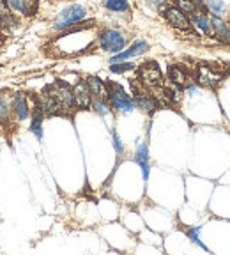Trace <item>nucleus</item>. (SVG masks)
I'll use <instances>...</instances> for the list:
<instances>
[{"label": "nucleus", "instance_id": "1", "mask_svg": "<svg viewBox=\"0 0 230 255\" xmlns=\"http://www.w3.org/2000/svg\"><path fill=\"white\" fill-rule=\"evenodd\" d=\"M108 103H110V107L114 110L120 112V114H129L136 107L135 100L129 98L126 94V91L119 84H114V82H108Z\"/></svg>", "mask_w": 230, "mask_h": 255}, {"label": "nucleus", "instance_id": "2", "mask_svg": "<svg viewBox=\"0 0 230 255\" xmlns=\"http://www.w3.org/2000/svg\"><path fill=\"white\" fill-rule=\"evenodd\" d=\"M87 18V9L84 5H69V7L62 9L59 12V18H57L55 25H53V30H64V28L76 25L80 21H84Z\"/></svg>", "mask_w": 230, "mask_h": 255}, {"label": "nucleus", "instance_id": "3", "mask_svg": "<svg viewBox=\"0 0 230 255\" xmlns=\"http://www.w3.org/2000/svg\"><path fill=\"white\" fill-rule=\"evenodd\" d=\"M100 46L103 48L105 52H110V53H119L124 50L126 46V37L117 30H103L100 34Z\"/></svg>", "mask_w": 230, "mask_h": 255}, {"label": "nucleus", "instance_id": "4", "mask_svg": "<svg viewBox=\"0 0 230 255\" xmlns=\"http://www.w3.org/2000/svg\"><path fill=\"white\" fill-rule=\"evenodd\" d=\"M48 91L52 92L53 96L57 98V101L60 103L64 112H69L73 107H75V98H73V89L69 87L68 84H64V82H55L52 87H46Z\"/></svg>", "mask_w": 230, "mask_h": 255}, {"label": "nucleus", "instance_id": "5", "mask_svg": "<svg viewBox=\"0 0 230 255\" xmlns=\"http://www.w3.org/2000/svg\"><path fill=\"white\" fill-rule=\"evenodd\" d=\"M140 82L147 87H159L163 82L161 69L156 62H145L143 66H140L138 69Z\"/></svg>", "mask_w": 230, "mask_h": 255}, {"label": "nucleus", "instance_id": "6", "mask_svg": "<svg viewBox=\"0 0 230 255\" xmlns=\"http://www.w3.org/2000/svg\"><path fill=\"white\" fill-rule=\"evenodd\" d=\"M222 80H223V73L216 71V69L211 68V66L202 64V66H199V69H197V82H199V85H202V87L216 89Z\"/></svg>", "mask_w": 230, "mask_h": 255}, {"label": "nucleus", "instance_id": "7", "mask_svg": "<svg viewBox=\"0 0 230 255\" xmlns=\"http://www.w3.org/2000/svg\"><path fill=\"white\" fill-rule=\"evenodd\" d=\"M165 20L172 25L174 28L181 32H190L191 30V20L188 18L186 12H183L179 7H167L163 11Z\"/></svg>", "mask_w": 230, "mask_h": 255}, {"label": "nucleus", "instance_id": "8", "mask_svg": "<svg viewBox=\"0 0 230 255\" xmlns=\"http://www.w3.org/2000/svg\"><path fill=\"white\" fill-rule=\"evenodd\" d=\"M37 107L41 108V112L44 114V117H53V116H62L64 110L60 107V103L57 101V98L52 94V92L44 89L43 96H41L39 100H37Z\"/></svg>", "mask_w": 230, "mask_h": 255}, {"label": "nucleus", "instance_id": "9", "mask_svg": "<svg viewBox=\"0 0 230 255\" xmlns=\"http://www.w3.org/2000/svg\"><path fill=\"white\" fill-rule=\"evenodd\" d=\"M73 98H75V107L76 108H89L92 105V96L91 89H89L87 80H80L78 84L73 87Z\"/></svg>", "mask_w": 230, "mask_h": 255}, {"label": "nucleus", "instance_id": "10", "mask_svg": "<svg viewBox=\"0 0 230 255\" xmlns=\"http://www.w3.org/2000/svg\"><path fill=\"white\" fill-rule=\"evenodd\" d=\"M147 50H149V44H147L145 41H135L133 46H129L127 50H124V52H119L115 57H112L110 64L126 62V60L133 59V57H138V55H142V53H145Z\"/></svg>", "mask_w": 230, "mask_h": 255}, {"label": "nucleus", "instance_id": "11", "mask_svg": "<svg viewBox=\"0 0 230 255\" xmlns=\"http://www.w3.org/2000/svg\"><path fill=\"white\" fill-rule=\"evenodd\" d=\"M133 87V92H135V105L140 108V110H143V112H147V114H152L154 112V108H156V100L152 98V96H149V94H145V92L142 91L140 87H136L135 84L131 85Z\"/></svg>", "mask_w": 230, "mask_h": 255}, {"label": "nucleus", "instance_id": "12", "mask_svg": "<svg viewBox=\"0 0 230 255\" xmlns=\"http://www.w3.org/2000/svg\"><path fill=\"white\" fill-rule=\"evenodd\" d=\"M11 114H14V117L18 121H25L30 116V108H28V103L25 100L23 94H14L11 100Z\"/></svg>", "mask_w": 230, "mask_h": 255}, {"label": "nucleus", "instance_id": "13", "mask_svg": "<svg viewBox=\"0 0 230 255\" xmlns=\"http://www.w3.org/2000/svg\"><path fill=\"white\" fill-rule=\"evenodd\" d=\"M87 84H89V89H91L92 101L94 100L108 101V85L103 84V80H100L98 76H89Z\"/></svg>", "mask_w": 230, "mask_h": 255}, {"label": "nucleus", "instance_id": "14", "mask_svg": "<svg viewBox=\"0 0 230 255\" xmlns=\"http://www.w3.org/2000/svg\"><path fill=\"white\" fill-rule=\"evenodd\" d=\"M11 11L23 16H32L37 11V0H7Z\"/></svg>", "mask_w": 230, "mask_h": 255}, {"label": "nucleus", "instance_id": "15", "mask_svg": "<svg viewBox=\"0 0 230 255\" xmlns=\"http://www.w3.org/2000/svg\"><path fill=\"white\" fill-rule=\"evenodd\" d=\"M135 161L140 165L142 174H143V179L147 181V177H149V170H151V167H149V147H147V143H143V142L136 143Z\"/></svg>", "mask_w": 230, "mask_h": 255}, {"label": "nucleus", "instance_id": "16", "mask_svg": "<svg viewBox=\"0 0 230 255\" xmlns=\"http://www.w3.org/2000/svg\"><path fill=\"white\" fill-rule=\"evenodd\" d=\"M191 21H193V25L197 28H199V30L202 32V34H206V36L213 34V25H211V18H209V16L204 14V12H199V11L191 12Z\"/></svg>", "mask_w": 230, "mask_h": 255}, {"label": "nucleus", "instance_id": "17", "mask_svg": "<svg viewBox=\"0 0 230 255\" xmlns=\"http://www.w3.org/2000/svg\"><path fill=\"white\" fill-rule=\"evenodd\" d=\"M14 25V18L11 14V7L7 0H0V28H11Z\"/></svg>", "mask_w": 230, "mask_h": 255}, {"label": "nucleus", "instance_id": "18", "mask_svg": "<svg viewBox=\"0 0 230 255\" xmlns=\"http://www.w3.org/2000/svg\"><path fill=\"white\" fill-rule=\"evenodd\" d=\"M168 76H170V82L181 85V87L186 85L188 80H190L188 73L184 71V68H181V66H170V69H168Z\"/></svg>", "mask_w": 230, "mask_h": 255}, {"label": "nucleus", "instance_id": "19", "mask_svg": "<svg viewBox=\"0 0 230 255\" xmlns=\"http://www.w3.org/2000/svg\"><path fill=\"white\" fill-rule=\"evenodd\" d=\"M43 119H44V114L41 112V108L36 105V110H34V119H32V124H30V131L37 136V140L43 138Z\"/></svg>", "mask_w": 230, "mask_h": 255}, {"label": "nucleus", "instance_id": "20", "mask_svg": "<svg viewBox=\"0 0 230 255\" xmlns=\"http://www.w3.org/2000/svg\"><path fill=\"white\" fill-rule=\"evenodd\" d=\"M211 25H213V32H216L220 37L229 41L230 39V28L220 16H211Z\"/></svg>", "mask_w": 230, "mask_h": 255}, {"label": "nucleus", "instance_id": "21", "mask_svg": "<svg viewBox=\"0 0 230 255\" xmlns=\"http://www.w3.org/2000/svg\"><path fill=\"white\" fill-rule=\"evenodd\" d=\"M163 89H165L168 100H170L172 103H179V101L183 100V89H181V85H177V84L172 82L170 85H165Z\"/></svg>", "mask_w": 230, "mask_h": 255}, {"label": "nucleus", "instance_id": "22", "mask_svg": "<svg viewBox=\"0 0 230 255\" xmlns=\"http://www.w3.org/2000/svg\"><path fill=\"white\" fill-rule=\"evenodd\" d=\"M105 7L108 11L114 12H127L129 11V4L127 0H105Z\"/></svg>", "mask_w": 230, "mask_h": 255}, {"label": "nucleus", "instance_id": "23", "mask_svg": "<svg viewBox=\"0 0 230 255\" xmlns=\"http://www.w3.org/2000/svg\"><path fill=\"white\" fill-rule=\"evenodd\" d=\"M9 117H11V105L4 92H0V121H7Z\"/></svg>", "mask_w": 230, "mask_h": 255}, {"label": "nucleus", "instance_id": "24", "mask_svg": "<svg viewBox=\"0 0 230 255\" xmlns=\"http://www.w3.org/2000/svg\"><path fill=\"white\" fill-rule=\"evenodd\" d=\"M135 66L131 62H115L110 64V71L115 73V75H120V73H126V71H133Z\"/></svg>", "mask_w": 230, "mask_h": 255}, {"label": "nucleus", "instance_id": "25", "mask_svg": "<svg viewBox=\"0 0 230 255\" xmlns=\"http://www.w3.org/2000/svg\"><path fill=\"white\" fill-rule=\"evenodd\" d=\"M175 5L183 12H195L197 11V4H195V0H175Z\"/></svg>", "mask_w": 230, "mask_h": 255}, {"label": "nucleus", "instance_id": "26", "mask_svg": "<svg viewBox=\"0 0 230 255\" xmlns=\"http://www.w3.org/2000/svg\"><path fill=\"white\" fill-rule=\"evenodd\" d=\"M207 7L213 12V16H220L225 11V5H223V2H220V0H209V2H207Z\"/></svg>", "mask_w": 230, "mask_h": 255}, {"label": "nucleus", "instance_id": "27", "mask_svg": "<svg viewBox=\"0 0 230 255\" xmlns=\"http://www.w3.org/2000/svg\"><path fill=\"white\" fill-rule=\"evenodd\" d=\"M92 108L96 110V114H100L101 117H105L108 114V101H100V100H94L92 101V105H91Z\"/></svg>", "mask_w": 230, "mask_h": 255}, {"label": "nucleus", "instance_id": "28", "mask_svg": "<svg viewBox=\"0 0 230 255\" xmlns=\"http://www.w3.org/2000/svg\"><path fill=\"white\" fill-rule=\"evenodd\" d=\"M112 138H114V147H115V151L119 152V154H124V145H122V142H120V136H119V133L115 131H112Z\"/></svg>", "mask_w": 230, "mask_h": 255}, {"label": "nucleus", "instance_id": "29", "mask_svg": "<svg viewBox=\"0 0 230 255\" xmlns=\"http://www.w3.org/2000/svg\"><path fill=\"white\" fill-rule=\"evenodd\" d=\"M149 4L156 9V11H165L168 7L167 5V0H149Z\"/></svg>", "mask_w": 230, "mask_h": 255}, {"label": "nucleus", "instance_id": "30", "mask_svg": "<svg viewBox=\"0 0 230 255\" xmlns=\"http://www.w3.org/2000/svg\"><path fill=\"white\" fill-rule=\"evenodd\" d=\"M199 231H200V229H191V231L188 232V236H190V239L193 241V243H197V245H200L202 248H206V247L202 245V241L199 239Z\"/></svg>", "mask_w": 230, "mask_h": 255}]
</instances>
